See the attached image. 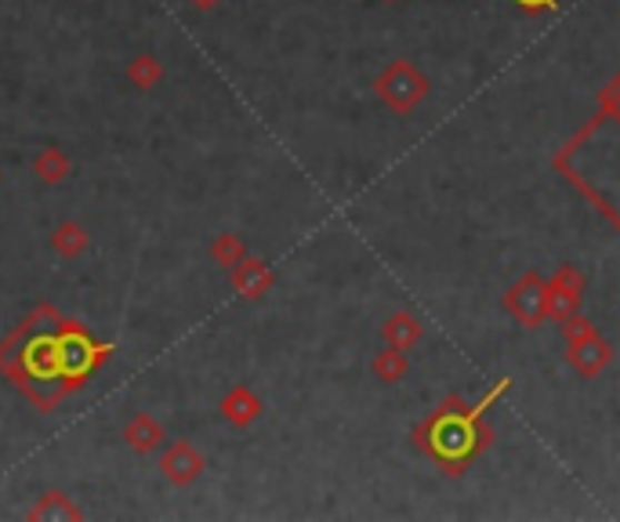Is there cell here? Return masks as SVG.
Returning <instances> with one entry per match:
<instances>
[{"label": "cell", "instance_id": "6da1fadb", "mask_svg": "<svg viewBox=\"0 0 620 522\" xmlns=\"http://www.w3.org/2000/svg\"><path fill=\"white\" fill-rule=\"evenodd\" d=\"M109 360V345L54 309H37L0 345V374L40 410L62 403Z\"/></svg>", "mask_w": 620, "mask_h": 522}, {"label": "cell", "instance_id": "52a82bcc", "mask_svg": "<svg viewBox=\"0 0 620 522\" xmlns=\"http://www.w3.org/2000/svg\"><path fill=\"white\" fill-rule=\"evenodd\" d=\"M613 355H617V352H613L610 341H606L602 334H596V338L581 341V345H570V349H567V363H570L584 381H596V378L606 374V367L613 363Z\"/></svg>", "mask_w": 620, "mask_h": 522}, {"label": "cell", "instance_id": "7a4b0ae2", "mask_svg": "<svg viewBox=\"0 0 620 522\" xmlns=\"http://www.w3.org/2000/svg\"><path fill=\"white\" fill-rule=\"evenodd\" d=\"M551 171L620 232V73L596 94V113L551 157Z\"/></svg>", "mask_w": 620, "mask_h": 522}, {"label": "cell", "instance_id": "4fadbf2b", "mask_svg": "<svg viewBox=\"0 0 620 522\" xmlns=\"http://www.w3.org/2000/svg\"><path fill=\"white\" fill-rule=\"evenodd\" d=\"M516 4L522 11H530V16H537V11H551V8L559 4V0H516Z\"/></svg>", "mask_w": 620, "mask_h": 522}, {"label": "cell", "instance_id": "5b68a950", "mask_svg": "<svg viewBox=\"0 0 620 522\" xmlns=\"http://www.w3.org/2000/svg\"><path fill=\"white\" fill-rule=\"evenodd\" d=\"M501 305L519 327L533 331V327H541L548 320V280L533 269L522 272V277L504 291Z\"/></svg>", "mask_w": 620, "mask_h": 522}, {"label": "cell", "instance_id": "3957f363", "mask_svg": "<svg viewBox=\"0 0 620 522\" xmlns=\"http://www.w3.org/2000/svg\"><path fill=\"white\" fill-rule=\"evenodd\" d=\"M512 392V378H498L487 392L479 395V403H468L464 395L450 392L443 403H439L429 418H424L418 429H413V446H418L424 458L439 464V472L450 479H461L472 464L493 446V424L487 414L498 406L501 395Z\"/></svg>", "mask_w": 620, "mask_h": 522}, {"label": "cell", "instance_id": "8992f818", "mask_svg": "<svg viewBox=\"0 0 620 522\" xmlns=\"http://www.w3.org/2000/svg\"><path fill=\"white\" fill-rule=\"evenodd\" d=\"M588 294V277L577 265H559L548 277V320H570V315L581 312Z\"/></svg>", "mask_w": 620, "mask_h": 522}, {"label": "cell", "instance_id": "277c9868", "mask_svg": "<svg viewBox=\"0 0 620 522\" xmlns=\"http://www.w3.org/2000/svg\"><path fill=\"white\" fill-rule=\"evenodd\" d=\"M374 91H378V99L392 109V113L410 117L413 109L432 94V80L424 77V70H418L410 59H396L378 73Z\"/></svg>", "mask_w": 620, "mask_h": 522}, {"label": "cell", "instance_id": "7c38bea8", "mask_svg": "<svg viewBox=\"0 0 620 522\" xmlns=\"http://www.w3.org/2000/svg\"><path fill=\"white\" fill-rule=\"evenodd\" d=\"M269 269H261L258 261H251L243 272H240V291H247V298H261V291L269 287Z\"/></svg>", "mask_w": 620, "mask_h": 522}, {"label": "cell", "instance_id": "9c48e42d", "mask_svg": "<svg viewBox=\"0 0 620 522\" xmlns=\"http://www.w3.org/2000/svg\"><path fill=\"white\" fill-rule=\"evenodd\" d=\"M370 370H374V378L381 384H399V381L410 374V360H407L403 349L384 345L381 352H374V360H370Z\"/></svg>", "mask_w": 620, "mask_h": 522}, {"label": "cell", "instance_id": "30bf717a", "mask_svg": "<svg viewBox=\"0 0 620 522\" xmlns=\"http://www.w3.org/2000/svg\"><path fill=\"white\" fill-rule=\"evenodd\" d=\"M559 331H562V341H567V349L570 345H581V341H588V338H596L599 334V327L588 320V315H570V320H562L559 323Z\"/></svg>", "mask_w": 620, "mask_h": 522}, {"label": "cell", "instance_id": "5bb4252c", "mask_svg": "<svg viewBox=\"0 0 620 522\" xmlns=\"http://www.w3.org/2000/svg\"><path fill=\"white\" fill-rule=\"evenodd\" d=\"M384 4H396V0H384Z\"/></svg>", "mask_w": 620, "mask_h": 522}, {"label": "cell", "instance_id": "ba28073f", "mask_svg": "<svg viewBox=\"0 0 620 522\" xmlns=\"http://www.w3.org/2000/svg\"><path fill=\"white\" fill-rule=\"evenodd\" d=\"M421 338H424V327H421L418 315L407 312V309L392 312L389 320L381 323V341H384V345H392V349L410 352Z\"/></svg>", "mask_w": 620, "mask_h": 522}, {"label": "cell", "instance_id": "8fae6325", "mask_svg": "<svg viewBox=\"0 0 620 522\" xmlns=\"http://www.w3.org/2000/svg\"><path fill=\"white\" fill-rule=\"evenodd\" d=\"M258 410H261V406H258V400H254L251 392H237V395H232V400L226 403V414H229L232 421H237V424L254 421Z\"/></svg>", "mask_w": 620, "mask_h": 522}]
</instances>
